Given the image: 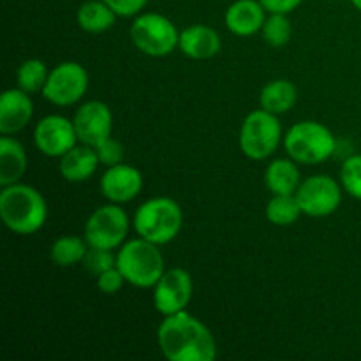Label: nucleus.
Listing matches in <instances>:
<instances>
[{
	"instance_id": "obj_1",
	"label": "nucleus",
	"mask_w": 361,
	"mask_h": 361,
	"mask_svg": "<svg viewBox=\"0 0 361 361\" xmlns=\"http://www.w3.org/2000/svg\"><path fill=\"white\" fill-rule=\"evenodd\" d=\"M157 342L169 361H214L217 344L204 323L187 310L164 316L159 324Z\"/></svg>"
},
{
	"instance_id": "obj_2",
	"label": "nucleus",
	"mask_w": 361,
	"mask_h": 361,
	"mask_svg": "<svg viewBox=\"0 0 361 361\" xmlns=\"http://www.w3.org/2000/svg\"><path fill=\"white\" fill-rule=\"evenodd\" d=\"M0 219L14 235H34L48 219V204L37 189L27 183L2 187Z\"/></svg>"
},
{
	"instance_id": "obj_3",
	"label": "nucleus",
	"mask_w": 361,
	"mask_h": 361,
	"mask_svg": "<svg viewBox=\"0 0 361 361\" xmlns=\"http://www.w3.org/2000/svg\"><path fill=\"white\" fill-rule=\"evenodd\" d=\"M161 245L145 238H134L123 243L116 254V268L122 271L127 284L150 289L164 275L166 264Z\"/></svg>"
},
{
	"instance_id": "obj_4",
	"label": "nucleus",
	"mask_w": 361,
	"mask_h": 361,
	"mask_svg": "<svg viewBox=\"0 0 361 361\" xmlns=\"http://www.w3.org/2000/svg\"><path fill=\"white\" fill-rule=\"evenodd\" d=\"M133 224L141 238L157 245H166L182 231V207L171 197H152L137 208Z\"/></svg>"
},
{
	"instance_id": "obj_5",
	"label": "nucleus",
	"mask_w": 361,
	"mask_h": 361,
	"mask_svg": "<svg viewBox=\"0 0 361 361\" xmlns=\"http://www.w3.org/2000/svg\"><path fill=\"white\" fill-rule=\"evenodd\" d=\"M284 148L298 164H321L335 154L337 140L324 123L302 120L284 134Z\"/></svg>"
},
{
	"instance_id": "obj_6",
	"label": "nucleus",
	"mask_w": 361,
	"mask_h": 361,
	"mask_svg": "<svg viewBox=\"0 0 361 361\" xmlns=\"http://www.w3.org/2000/svg\"><path fill=\"white\" fill-rule=\"evenodd\" d=\"M240 150L250 161H264L277 152L282 137V126L277 115L259 108L250 111L240 127Z\"/></svg>"
},
{
	"instance_id": "obj_7",
	"label": "nucleus",
	"mask_w": 361,
	"mask_h": 361,
	"mask_svg": "<svg viewBox=\"0 0 361 361\" xmlns=\"http://www.w3.org/2000/svg\"><path fill=\"white\" fill-rule=\"evenodd\" d=\"M130 41L143 55L162 59L178 48L180 32L164 14L140 13L130 25Z\"/></svg>"
},
{
	"instance_id": "obj_8",
	"label": "nucleus",
	"mask_w": 361,
	"mask_h": 361,
	"mask_svg": "<svg viewBox=\"0 0 361 361\" xmlns=\"http://www.w3.org/2000/svg\"><path fill=\"white\" fill-rule=\"evenodd\" d=\"M129 228V215L120 204H102L88 217L85 224V240L90 247L115 250L126 243Z\"/></svg>"
},
{
	"instance_id": "obj_9",
	"label": "nucleus",
	"mask_w": 361,
	"mask_h": 361,
	"mask_svg": "<svg viewBox=\"0 0 361 361\" xmlns=\"http://www.w3.org/2000/svg\"><path fill=\"white\" fill-rule=\"evenodd\" d=\"M88 73L80 62L59 63L49 71L48 81L42 88V97L55 106H73L85 97L88 90Z\"/></svg>"
},
{
	"instance_id": "obj_10",
	"label": "nucleus",
	"mask_w": 361,
	"mask_h": 361,
	"mask_svg": "<svg viewBox=\"0 0 361 361\" xmlns=\"http://www.w3.org/2000/svg\"><path fill=\"white\" fill-rule=\"evenodd\" d=\"M342 185L330 175H314L300 183L295 192L303 215L328 217L335 214L342 203Z\"/></svg>"
},
{
	"instance_id": "obj_11",
	"label": "nucleus",
	"mask_w": 361,
	"mask_h": 361,
	"mask_svg": "<svg viewBox=\"0 0 361 361\" xmlns=\"http://www.w3.org/2000/svg\"><path fill=\"white\" fill-rule=\"evenodd\" d=\"M192 298V277L183 268H171L154 286V305L162 316L182 312Z\"/></svg>"
},
{
	"instance_id": "obj_12",
	"label": "nucleus",
	"mask_w": 361,
	"mask_h": 361,
	"mask_svg": "<svg viewBox=\"0 0 361 361\" xmlns=\"http://www.w3.org/2000/svg\"><path fill=\"white\" fill-rule=\"evenodd\" d=\"M35 148L46 157H62L76 147L78 134L73 120L62 115H48L34 129Z\"/></svg>"
},
{
	"instance_id": "obj_13",
	"label": "nucleus",
	"mask_w": 361,
	"mask_h": 361,
	"mask_svg": "<svg viewBox=\"0 0 361 361\" xmlns=\"http://www.w3.org/2000/svg\"><path fill=\"white\" fill-rule=\"evenodd\" d=\"M73 123L78 134V141L81 145L95 148L104 140L111 137L113 113L106 102L88 101L76 109Z\"/></svg>"
},
{
	"instance_id": "obj_14",
	"label": "nucleus",
	"mask_w": 361,
	"mask_h": 361,
	"mask_svg": "<svg viewBox=\"0 0 361 361\" xmlns=\"http://www.w3.org/2000/svg\"><path fill=\"white\" fill-rule=\"evenodd\" d=\"M143 189V175L130 164H116L106 169L101 176V192L109 203L123 204L140 196Z\"/></svg>"
},
{
	"instance_id": "obj_15",
	"label": "nucleus",
	"mask_w": 361,
	"mask_h": 361,
	"mask_svg": "<svg viewBox=\"0 0 361 361\" xmlns=\"http://www.w3.org/2000/svg\"><path fill=\"white\" fill-rule=\"evenodd\" d=\"M34 115V102L30 94L21 88H9L0 95V133L13 134L20 133Z\"/></svg>"
},
{
	"instance_id": "obj_16",
	"label": "nucleus",
	"mask_w": 361,
	"mask_h": 361,
	"mask_svg": "<svg viewBox=\"0 0 361 361\" xmlns=\"http://www.w3.org/2000/svg\"><path fill=\"white\" fill-rule=\"evenodd\" d=\"M267 13L259 0H235L226 9L224 21L231 34L238 37H250L263 28Z\"/></svg>"
},
{
	"instance_id": "obj_17",
	"label": "nucleus",
	"mask_w": 361,
	"mask_h": 361,
	"mask_svg": "<svg viewBox=\"0 0 361 361\" xmlns=\"http://www.w3.org/2000/svg\"><path fill=\"white\" fill-rule=\"evenodd\" d=\"M180 51L192 60L214 59L222 48V39L215 28L208 25H190L180 32Z\"/></svg>"
},
{
	"instance_id": "obj_18",
	"label": "nucleus",
	"mask_w": 361,
	"mask_h": 361,
	"mask_svg": "<svg viewBox=\"0 0 361 361\" xmlns=\"http://www.w3.org/2000/svg\"><path fill=\"white\" fill-rule=\"evenodd\" d=\"M99 164V155L97 150L94 147H88V145H81V147L71 148L67 154H63L60 157V175L71 183H81L87 182L88 178L94 176V173L97 171Z\"/></svg>"
},
{
	"instance_id": "obj_19",
	"label": "nucleus",
	"mask_w": 361,
	"mask_h": 361,
	"mask_svg": "<svg viewBox=\"0 0 361 361\" xmlns=\"http://www.w3.org/2000/svg\"><path fill=\"white\" fill-rule=\"evenodd\" d=\"M28 159L23 145L9 134L0 137V185H13L23 178Z\"/></svg>"
},
{
	"instance_id": "obj_20",
	"label": "nucleus",
	"mask_w": 361,
	"mask_h": 361,
	"mask_svg": "<svg viewBox=\"0 0 361 361\" xmlns=\"http://www.w3.org/2000/svg\"><path fill=\"white\" fill-rule=\"evenodd\" d=\"M298 88L289 80H274L261 88L259 106L274 115H282L295 108Z\"/></svg>"
},
{
	"instance_id": "obj_21",
	"label": "nucleus",
	"mask_w": 361,
	"mask_h": 361,
	"mask_svg": "<svg viewBox=\"0 0 361 361\" xmlns=\"http://www.w3.org/2000/svg\"><path fill=\"white\" fill-rule=\"evenodd\" d=\"M264 183L271 194H295L302 183L296 161L291 157L271 161L264 171Z\"/></svg>"
},
{
	"instance_id": "obj_22",
	"label": "nucleus",
	"mask_w": 361,
	"mask_h": 361,
	"mask_svg": "<svg viewBox=\"0 0 361 361\" xmlns=\"http://www.w3.org/2000/svg\"><path fill=\"white\" fill-rule=\"evenodd\" d=\"M76 21L88 34H102L116 23V13L102 0H88L78 9Z\"/></svg>"
},
{
	"instance_id": "obj_23",
	"label": "nucleus",
	"mask_w": 361,
	"mask_h": 361,
	"mask_svg": "<svg viewBox=\"0 0 361 361\" xmlns=\"http://www.w3.org/2000/svg\"><path fill=\"white\" fill-rule=\"evenodd\" d=\"M88 250V243L80 236H60L53 242L49 249V259L60 268H69L74 264L83 263L85 254Z\"/></svg>"
},
{
	"instance_id": "obj_24",
	"label": "nucleus",
	"mask_w": 361,
	"mask_h": 361,
	"mask_svg": "<svg viewBox=\"0 0 361 361\" xmlns=\"http://www.w3.org/2000/svg\"><path fill=\"white\" fill-rule=\"evenodd\" d=\"M303 215L295 194H274L267 204V219L274 226H291Z\"/></svg>"
},
{
	"instance_id": "obj_25",
	"label": "nucleus",
	"mask_w": 361,
	"mask_h": 361,
	"mask_svg": "<svg viewBox=\"0 0 361 361\" xmlns=\"http://www.w3.org/2000/svg\"><path fill=\"white\" fill-rule=\"evenodd\" d=\"M48 67L42 60L39 59H28L20 66L16 73L18 88L25 90L27 94H35V92H42L46 81H48Z\"/></svg>"
},
{
	"instance_id": "obj_26",
	"label": "nucleus",
	"mask_w": 361,
	"mask_h": 361,
	"mask_svg": "<svg viewBox=\"0 0 361 361\" xmlns=\"http://www.w3.org/2000/svg\"><path fill=\"white\" fill-rule=\"evenodd\" d=\"M261 34H263V41L267 44L274 46V48H281V46L288 44L293 35V25L289 21L288 14L268 13L267 21L261 28Z\"/></svg>"
},
{
	"instance_id": "obj_27",
	"label": "nucleus",
	"mask_w": 361,
	"mask_h": 361,
	"mask_svg": "<svg viewBox=\"0 0 361 361\" xmlns=\"http://www.w3.org/2000/svg\"><path fill=\"white\" fill-rule=\"evenodd\" d=\"M341 185L344 192L361 201V154L351 155L341 168Z\"/></svg>"
},
{
	"instance_id": "obj_28",
	"label": "nucleus",
	"mask_w": 361,
	"mask_h": 361,
	"mask_svg": "<svg viewBox=\"0 0 361 361\" xmlns=\"http://www.w3.org/2000/svg\"><path fill=\"white\" fill-rule=\"evenodd\" d=\"M83 264L90 274H94L95 277H97V275H101L102 271L116 267V256L113 254V250L109 249H99V247L88 245Z\"/></svg>"
},
{
	"instance_id": "obj_29",
	"label": "nucleus",
	"mask_w": 361,
	"mask_h": 361,
	"mask_svg": "<svg viewBox=\"0 0 361 361\" xmlns=\"http://www.w3.org/2000/svg\"><path fill=\"white\" fill-rule=\"evenodd\" d=\"M95 150H97L99 161H101V164L106 166V168L122 164L123 157H126V152H123L122 143H120V141H116L113 136L102 141L101 145H97V147H95Z\"/></svg>"
},
{
	"instance_id": "obj_30",
	"label": "nucleus",
	"mask_w": 361,
	"mask_h": 361,
	"mask_svg": "<svg viewBox=\"0 0 361 361\" xmlns=\"http://www.w3.org/2000/svg\"><path fill=\"white\" fill-rule=\"evenodd\" d=\"M126 277L122 275V271L118 268H109V270L102 271L101 275H97V289L102 295H116L120 289L126 284Z\"/></svg>"
},
{
	"instance_id": "obj_31",
	"label": "nucleus",
	"mask_w": 361,
	"mask_h": 361,
	"mask_svg": "<svg viewBox=\"0 0 361 361\" xmlns=\"http://www.w3.org/2000/svg\"><path fill=\"white\" fill-rule=\"evenodd\" d=\"M102 2L108 4V6L115 11L116 16L130 18L137 16V14L143 11L145 6L148 4V0H102Z\"/></svg>"
},
{
	"instance_id": "obj_32",
	"label": "nucleus",
	"mask_w": 361,
	"mask_h": 361,
	"mask_svg": "<svg viewBox=\"0 0 361 361\" xmlns=\"http://www.w3.org/2000/svg\"><path fill=\"white\" fill-rule=\"evenodd\" d=\"M259 2L263 4V7L268 13L289 14L293 13L296 7H300V4H302L303 0H259Z\"/></svg>"
},
{
	"instance_id": "obj_33",
	"label": "nucleus",
	"mask_w": 361,
	"mask_h": 361,
	"mask_svg": "<svg viewBox=\"0 0 361 361\" xmlns=\"http://www.w3.org/2000/svg\"><path fill=\"white\" fill-rule=\"evenodd\" d=\"M351 4L361 13V0H351Z\"/></svg>"
}]
</instances>
